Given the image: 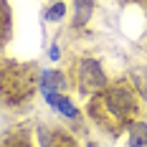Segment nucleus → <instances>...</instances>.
Here are the masks:
<instances>
[{
    "label": "nucleus",
    "instance_id": "1",
    "mask_svg": "<svg viewBox=\"0 0 147 147\" xmlns=\"http://www.w3.org/2000/svg\"><path fill=\"white\" fill-rule=\"evenodd\" d=\"M79 81H81V91H99L107 86V76H104L99 61L86 59L79 69Z\"/></svg>",
    "mask_w": 147,
    "mask_h": 147
},
{
    "label": "nucleus",
    "instance_id": "2",
    "mask_svg": "<svg viewBox=\"0 0 147 147\" xmlns=\"http://www.w3.org/2000/svg\"><path fill=\"white\" fill-rule=\"evenodd\" d=\"M107 107H109V112H112L114 117L124 119L134 109L132 94H129L127 89H112V91H107Z\"/></svg>",
    "mask_w": 147,
    "mask_h": 147
},
{
    "label": "nucleus",
    "instance_id": "3",
    "mask_svg": "<svg viewBox=\"0 0 147 147\" xmlns=\"http://www.w3.org/2000/svg\"><path fill=\"white\" fill-rule=\"evenodd\" d=\"M46 102L51 104V107H56L61 114H66V117H79V112H76V107H74L69 99H63V96H59L56 91H46Z\"/></svg>",
    "mask_w": 147,
    "mask_h": 147
},
{
    "label": "nucleus",
    "instance_id": "4",
    "mask_svg": "<svg viewBox=\"0 0 147 147\" xmlns=\"http://www.w3.org/2000/svg\"><path fill=\"white\" fill-rule=\"evenodd\" d=\"M147 145V124L132 122L129 124V147H142Z\"/></svg>",
    "mask_w": 147,
    "mask_h": 147
},
{
    "label": "nucleus",
    "instance_id": "5",
    "mask_svg": "<svg viewBox=\"0 0 147 147\" xmlns=\"http://www.w3.org/2000/svg\"><path fill=\"white\" fill-rule=\"evenodd\" d=\"M41 84H43V91H56L63 86V76L59 71H46L41 76Z\"/></svg>",
    "mask_w": 147,
    "mask_h": 147
},
{
    "label": "nucleus",
    "instance_id": "6",
    "mask_svg": "<svg viewBox=\"0 0 147 147\" xmlns=\"http://www.w3.org/2000/svg\"><path fill=\"white\" fill-rule=\"evenodd\" d=\"M89 13H91V0H76V20L74 23H86Z\"/></svg>",
    "mask_w": 147,
    "mask_h": 147
},
{
    "label": "nucleus",
    "instance_id": "7",
    "mask_svg": "<svg viewBox=\"0 0 147 147\" xmlns=\"http://www.w3.org/2000/svg\"><path fill=\"white\" fill-rule=\"evenodd\" d=\"M63 15H66V5H63V3H56V5L46 13V20H61Z\"/></svg>",
    "mask_w": 147,
    "mask_h": 147
}]
</instances>
